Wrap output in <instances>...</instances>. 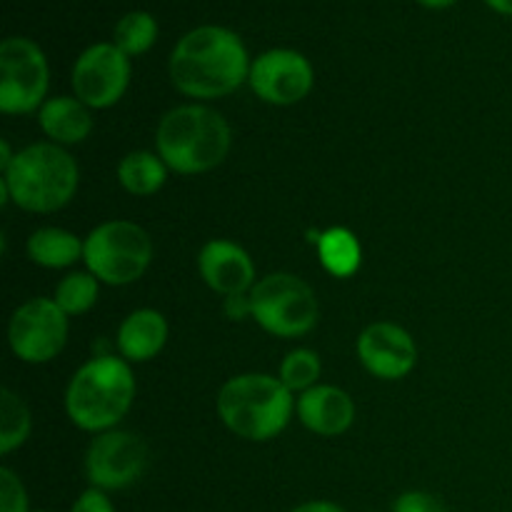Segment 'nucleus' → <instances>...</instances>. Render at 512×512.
Listing matches in <instances>:
<instances>
[{
    "label": "nucleus",
    "instance_id": "f257e3e1",
    "mask_svg": "<svg viewBox=\"0 0 512 512\" xmlns=\"http://www.w3.org/2000/svg\"><path fill=\"white\" fill-rule=\"evenodd\" d=\"M250 65L238 33L220 25H200L173 48L170 78L188 98L215 100L235 93L248 80Z\"/></svg>",
    "mask_w": 512,
    "mask_h": 512
},
{
    "label": "nucleus",
    "instance_id": "f03ea898",
    "mask_svg": "<svg viewBox=\"0 0 512 512\" xmlns=\"http://www.w3.org/2000/svg\"><path fill=\"white\" fill-rule=\"evenodd\" d=\"M230 125L218 110L205 105H180L158 125L155 145L170 170L200 175L218 168L230 150Z\"/></svg>",
    "mask_w": 512,
    "mask_h": 512
},
{
    "label": "nucleus",
    "instance_id": "7ed1b4c3",
    "mask_svg": "<svg viewBox=\"0 0 512 512\" xmlns=\"http://www.w3.org/2000/svg\"><path fill=\"white\" fill-rule=\"evenodd\" d=\"M135 398V378L123 358L95 355L73 375L65 410L73 425L88 433L110 430L125 418Z\"/></svg>",
    "mask_w": 512,
    "mask_h": 512
},
{
    "label": "nucleus",
    "instance_id": "20e7f679",
    "mask_svg": "<svg viewBox=\"0 0 512 512\" xmlns=\"http://www.w3.org/2000/svg\"><path fill=\"white\" fill-rule=\"evenodd\" d=\"M78 180L75 158L55 143L28 145L3 173L10 200L28 213H55L68 205Z\"/></svg>",
    "mask_w": 512,
    "mask_h": 512
},
{
    "label": "nucleus",
    "instance_id": "39448f33",
    "mask_svg": "<svg viewBox=\"0 0 512 512\" xmlns=\"http://www.w3.org/2000/svg\"><path fill=\"white\" fill-rule=\"evenodd\" d=\"M293 393L273 375L248 373L230 378L218 393V415L228 430L253 443H265L288 428Z\"/></svg>",
    "mask_w": 512,
    "mask_h": 512
},
{
    "label": "nucleus",
    "instance_id": "423d86ee",
    "mask_svg": "<svg viewBox=\"0 0 512 512\" xmlns=\"http://www.w3.org/2000/svg\"><path fill=\"white\" fill-rule=\"evenodd\" d=\"M153 258L150 235L128 220H110L98 225L85 238L83 260L88 273L105 285H130L148 270Z\"/></svg>",
    "mask_w": 512,
    "mask_h": 512
},
{
    "label": "nucleus",
    "instance_id": "0eeeda50",
    "mask_svg": "<svg viewBox=\"0 0 512 512\" xmlns=\"http://www.w3.org/2000/svg\"><path fill=\"white\" fill-rule=\"evenodd\" d=\"M253 320L278 338H300L318 323L320 305L313 288L290 273H273L250 290Z\"/></svg>",
    "mask_w": 512,
    "mask_h": 512
},
{
    "label": "nucleus",
    "instance_id": "6e6552de",
    "mask_svg": "<svg viewBox=\"0 0 512 512\" xmlns=\"http://www.w3.org/2000/svg\"><path fill=\"white\" fill-rule=\"evenodd\" d=\"M50 70L40 45L30 38H5L0 43V110L10 115L43 108Z\"/></svg>",
    "mask_w": 512,
    "mask_h": 512
},
{
    "label": "nucleus",
    "instance_id": "1a4fd4ad",
    "mask_svg": "<svg viewBox=\"0 0 512 512\" xmlns=\"http://www.w3.org/2000/svg\"><path fill=\"white\" fill-rule=\"evenodd\" d=\"M8 340L15 358H20L23 363H50L65 348L68 315L50 298L28 300L10 318Z\"/></svg>",
    "mask_w": 512,
    "mask_h": 512
},
{
    "label": "nucleus",
    "instance_id": "9d476101",
    "mask_svg": "<svg viewBox=\"0 0 512 512\" xmlns=\"http://www.w3.org/2000/svg\"><path fill=\"white\" fill-rule=\"evenodd\" d=\"M130 83V58L115 43H95L73 65L75 98L88 108H110Z\"/></svg>",
    "mask_w": 512,
    "mask_h": 512
},
{
    "label": "nucleus",
    "instance_id": "9b49d317",
    "mask_svg": "<svg viewBox=\"0 0 512 512\" xmlns=\"http://www.w3.org/2000/svg\"><path fill=\"white\" fill-rule=\"evenodd\" d=\"M148 448L143 440L125 430H108L90 443L85 455V473L93 488L123 490L143 475Z\"/></svg>",
    "mask_w": 512,
    "mask_h": 512
},
{
    "label": "nucleus",
    "instance_id": "f8f14e48",
    "mask_svg": "<svg viewBox=\"0 0 512 512\" xmlns=\"http://www.w3.org/2000/svg\"><path fill=\"white\" fill-rule=\"evenodd\" d=\"M313 65L303 53L273 48L253 60L248 83L260 100L270 105H295L313 90Z\"/></svg>",
    "mask_w": 512,
    "mask_h": 512
},
{
    "label": "nucleus",
    "instance_id": "ddd939ff",
    "mask_svg": "<svg viewBox=\"0 0 512 512\" xmlns=\"http://www.w3.org/2000/svg\"><path fill=\"white\" fill-rule=\"evenodd\" d=\"M358 358L375 378L400 380L418 363V348L408 330L400 325L375 323L358 338Z\"/></svg>",
    "mask_w": 512,
    "mask_h": 512
},
{
    "label": "nucleus",
    "instance_id": "4468645a",
    "mask_svg": "<svg viewBox=\"0 0 512 512\" xmlns=\"http://www.w3.org/2000/svg\"><path fill=\"white\" fill-rule=\"evenodd\" d=\"M198 268L205 283L220 295H240L253 290L255 265L240 245L230 240H210L198 255Z\"/></svg>",
    "mask_w": 512,
    "mask_h": 512
},
{
    "label": "nucleus",
    "instance_id": "2eb2a0df",
    "mask_svg": "<svg viewBox=\"0 0 512 512\" xmlns=\"http://www.w3.org/2000/svg\"><path fill=\"white\" fill-rule=\"evenodd\" d=\"M295 410H298L300 423L323 438L343 435L355 418L353 398L333 385H315V388L305 390L298 398Z\"/></svg>",
    "mask_w": 512,
    "mask_h": 512
},
{
    "label": "nucleus",
    "instance_id": "dca6fc26",
    "mask_svg": "<svg viewBox=\"0 0 512 512\" xmlns=\"http://www.w3.org/2000/svg\"><path fill=\"white\" fill-rule=\"evenodd\" d=\"M168 340V323L158 310H135L123 320L118 330V350L125 360L145 363L163 350Z\"/></svg>",
    "mask_w": 512,
    "mask_h": 512
},
{
    "label": "nucleus",
    "instance_id": "f3484780",
    "mask_svg": "<svg viewBox=\"0 0 512 512\" xmlns=\"http://www.w3.org/2000/svg\"><path fill=\"white\" fill-rule=\"evenodd\" d=\"M38 123L55 145L83 143L93 130L88 105L80 103L78 98H68V95L45 100L38 113Z\"/></svg>",
    "mask_w": 512,
    "mask_h": 512
},
{
    "label": "nucleus",
    "instance_id": "a211bd4d",
    "mask_svg": "<svg viewBox=\"0 0 512 512\" xmlns=\"http://www.w3.org/2000/svg\"><path fill=\"white\" fill-rule=\"evenodd\" d=\"M83 248L78 235L60 228H40L28 238L30 260L43 268H68L83 258Z\"/></svg>",
    "mask_w": 512,
    "mask_h": 512
},
{
    "label": "nucleus",
    "instance_id": "6ab92c4d",
    "mask_svg": "<svg viewBox=\"0 0 512 512\" xmlns=\"http://www.w3.org/2000/svg\"><path fill=\"white\" fill-rule=\"evenodd\" d=\"M168 178V165L163 163V158L148 150H135V153L125 155L118 165V180L130 195H145L158 193L165 185Z\"/></svg>",
    "mask_w": 512,
    "mask_h": 512
},
{
    "label": "nucleus",
    "instance_id": "aec40b11",
    "mask_svg": "<svg viewBox=\"0 0 512 512\" xmlns=\"http://www.w3.org/2000/svg\"><path fill=\"white\" fill-rule=\"evenodd\" d=\"M318 255L323 268L335 278H350L363 260L358 238L345 228H330L320 233Z\"/></svg>",
    "mask_w": 512,
    "mask_h": 512
},
{
    "label": "nucleus",
    "instance_id": "412c9836",
    "mask_svg": "<svg viewBox=\"0 0 512 512\" xmlns=\"http://www.w3.org/2000/svg\"><path fill=\"white\" fill-rule=\"evenodd\" d=\"M158 40V20L145 10H133V13L123 15L115 25L113 43L123 50L125 55H143Z\"/></svg>",
    "mask_w": 512,
    "mask_h": 512
},
{
    "label": "nucleus",
    "instance_id": "4be33fe9",
    "mask_svg": "<svg viewBox=\"0 0 512 512\" xmlns=\"http://www.w3.org/2000/svg\"><path fill=\"white\" fill-rule=\"evenodd\" d=\"M30 413L13 390H0V453L8 455L28 440Z\"/></svg>",
    "mask_w": 512,
    "mask_h": 512
},
{
    "label": "nucleus",
    "instance_id": "5701e85b",
    "mask_svg": "<svg viewBox=\"0 0 512 512\" xmlns=\"http://www.w3.org/2000/svg\"><path fill=\"white\" fill-rule=\"evenodd\" d=\"M98 283L93 273H70L55 288V303L65 315H83L98 300Z\"/></svg>",
    "mask_w": 512,
    "mask_h": 512
},
{
    "label": "nucleus",
    "instance_id": "b1692460",
    "mask_svg": "<svg viewBox=\"0 0 512 512\" xmlns=\"http://www.w3.org/2000/svg\"><path fill=\"white\" fill-rule=\"evenodd\" d=\"M320 378V358L313 353V350H293L288 358L280 365V383L295 393H305V390L315 388V380Z\"/></svg>",
    "mask_w": 512,
    "mask_h": 512
},
{
    "label": "nucleus",
    "instance_id": "393cba45",
    "mask_svg": "<svg viewBox=\"0 0 512 512\" xmlns=\"http://www.w3.org/2000/svg\"><path fill=\"white\" fill-rule=\"evenodd\" d=\"M0 512H28V493L10 468H0Z\"/></svg>",
    "mask_w": 512,
    "mask_h": 512
},
{
    "label": "nucleus",
    "instance_id": "a878e982",
    "mask_svg": "<svg viewBox=\"0 0 512 512\" xmlns=\"http://www.w3.org/2000/svg\"><path fill=\"white\" fill-rule=\"evenodd\" d=\"M393 512H448V508L435 495L410 490V493H403L395 500Z\"/></svg>",
    "mask_w": 512,
    "mask_h": 512
},
{
    "label": "nucleus",
    "instance_id": "bb28decb",
    "mask_svg": "<svg viewBox=\"0 0 512 512\" xmlns=\"http://www.w3.org/2000/svg\"><path fill=\"white\" fill-rule=\"evenodd\" d=\"M70 512H115V508H113V503H110L108 495H105V490L90 488V490H85L78 500H75Z\"/></svg>",
    "mask_w": 512,
    "mask_h": 512
},
{
    "label": "nucleus",
    "instance_id": "cd10ccee",
    "mask_svg": "<svg viewBox=\"0 0 512 512\" xmlns=\"http://www.w3.org/2000/svg\"><path fill=\"white\" fill-rule=\"evenodd\" d=\"M225 315L230 320H245L250 315L253 318V305H250V295H228L225 298Z\"/></svg>",
    "mask_w": 512,
    "mask_h": 512
},
{
    "label": "nucleus",
    "instance_id": "c85d7f7f",
    "mask_svg": "<svg viewBox=\"0 0 512 512\" xmlns=\"http://www.w3.org/2000/svg\"><path fill=\"white\" fill-rule=\"evenodd\" d=\"M290 512H345V510L340 508V505L328 503V500H310V503L298 505V508H293Z\"/></svg>",
    "mask_w": 512,
    "mask_h": 512
},
{
    "label": "nucleus",
    "instance_id": "c756f323",
    "mask_svg": "<svg viewBox=\"0 0 512 512\" xmlns=\"http://www.w3.org/2000/svg\"><path fill=\"white\" fill-rule=\"evenodd\" d=\"M485 5L500 15H512V0H485Z\"/></svg>",
    "mask_w": 512,
    "mask_h": 512
},
{
    "label": "nucleus",
    "instance_id": "7c9ffc66",
    "mask_svg": "<svg viewBox=\"0 0 512 512\" xmlns=\"http://www.w3.org/2000/svg\"><path fill=\"white\" fill-rule=\"evenodd\" d=\"M423 8H430V10H445V8H453L458 0H418Z\"/></svg>",
    "mask_w": 512,
    "mask_h": 512
},
{
    "label": "nucleus",
    "instance_id": "2f4dec72",
    "mask_svg": "<svg viewBox=\"0 0 512 512\" xmlns=\"http://www.w3.org/2000/svg\"><path fill=\"white\" fill-rule=\"evenodd\" d=\"M35 512H48V510H35Z\"/></svg>",
    "mask_w": 512,
    "mask_h": 512
}]
</instances>
